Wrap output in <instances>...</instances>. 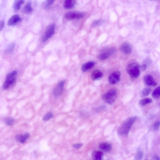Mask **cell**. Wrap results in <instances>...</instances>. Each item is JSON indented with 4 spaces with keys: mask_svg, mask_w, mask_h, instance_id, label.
Returning <instances> with one entry per match:
<instances>
[{
    "mask_svg": "<svg viewBox=\"0 0 160 160\" xmlns=\"http://www.w3.org/2000/svg\"><path fill=\"white\" fill-rule=\"evenodd\" d=\"M55 28V24L54 23H52L48 27L42 37V40L43 42H46L54 35Z\"/></svg>",
    "mask_w": 160,
    "mask_h": 160,
    "instance_id": "5b68a950",
    "label": "cell"
},
{
    "mask_svg": "<svg viewBox=\"0 0 160 160\" xmlns=\"http://www.w3.org/2000/svg\"><path fill=\"white\" fill-rule=\"evenodd\" d=\"M33 9L31 3L30 2L27 3L23 9V13L25 14H30L32 12Z\"/></svg>",
    "mask_w": 160,
    "mask_h": 160,
    "instance_id": "d6986e66",
    "label": "cell"
},
{
    "mask_svg": "<svg viewBox=\"0 0 160 160\" xmlns=\"http://www.w3.org/2000/svg\"><path fill=\"white\" fill-rule=\"evenodd\" d=\"M95 62L93 61H90L84 64L82 66L81 69L83 72H86L94 67Z\"/></svg>",
    "mask_w": 160,
    "mask_h": 160,
    "instance_id": "2e32d148",
    "label": "cell"
},
{
    "mask_svg": "<svg viewBox=\"0 0 160 160\" xmlns=\"http://www.w3.org/2000/svg\"></svg>",
    "mask_w": 160,
    "mask_h": 160,
    "instance_id": "8d00e7d4",
    "label": "cell"
},
{
    "mask_svg": "<svg viewBox=\"0 0 160 160\" xmlns=\"http://www.w3.org/2000/svg\"><path fill=\"white\" fill-rule=\"evenodd\" d=\"M23 135L19 134L17 135L16 137V140L19 142H20L22 136Z\"/></svg>",
    "mask_w": 160,
    "mask_h": 160,
    "instance_id": "1f68e13d",
    "label": "cell"
},
{
    "mask_svg": "<svg viewBox=\"0 0 160 160\" xmlns=\"http://www.w3.org/2000/svg\"><path fill=\"white\" fill-rule=\"evenodd\" d=\"M76 0H65L64 3V7L67 9H71L74 7Z\"/></svg>",
    "mask_w": 160,
    "mask_h": 160,
    "instance_id": "5bb4252c",
    "label": "cell"
},
{
    "mask_svg": "<svg viewBox=\"0 0 160 160\" xmlns=\"http://www.w3.org/2000/svg\"><path fill=\"white\" fill-rule=\"evenodd\" d=\"M14 123V119L11 118H8L5 120V123L8 126H12L13 125Z\"/></svg>",
    "mask_w": 160,
    "mask_h": 160,
    "instance_id": "d4e9b609",
    "label": "cell"
},
{
    "mask_svg": "<svg viewBox=\"0 0 160 160\" xmlns=\"http://www.w3.org/2000/svg\"><path fill=\"white\" fill-rule=\"evenodd\" d=\"M55 0H47V5L49 6L51 5L54 2Z\"/></svg>",
    "mask_w": 160,
    "mask_h": 160,
    "instance_id": "4dcf8cb0",
    "label": "cell"
},
{
    "mask_svg": "<svg viewBox=\"0 0 160 160\" xmlns=\"http://www.w3.org/2000/svg\"><path fill=\"white\" fill-rule=\"evenodd\" d=\"M17 75V71L16 70L8 74L3 85L4 89L5 90L9 89L16 82Z\"/></svg>",
    "mask_w": 160,
    "mask_h": 160,
    "instance_id": "277c9868",
    "label": "cell"
},
{
    "mask_svg": "<svg viewBox=\"0 0 160 160\" xmlns=\"http://www.w3.org/2000/svg\"><path fill=\"white\" fill-rule=\"evenodd\" d=\"M152 100L150 98H143L140 101V104L142 106H144L147 104L151 103Z\"/></svg>",
    "mask_w": 160,
    "mask_h": 160,
    "instance_id": "ffe728a7",
    "label": "cell"
},
{
    "mask_svg": "<svg viewBox=\"0 0 160 160\" xmlns=\"http://www.w3.org/2000/svg\"><path fill=\"white\" fill-rule=\"evenodd\" d=\"M143 157V153L140 151H138L136 155V158L137 160H141Z\"/></svg>",
    "mask_w": 160,
    "mask_h": 160,
    "instance_id": "4316f807",
    "label": "cell"
},
{
    "mask_svg": "<svg viewBox=\"0 0 160 160\" xmlns=\"http://www.w3.org/2000/svg\"><path fill=\"white\" fill-rule=\"evenodd\" d=\"M152 96L155 99L160 97V86L154 90L152 94Z\"/></svg>",
    "mask_w": 160,
    "mask_h": 160,
    "instance_id": "44dd1931",
    "label": "cell"
},
{
    "mask_svg": "<svg viewBox=\"0 0 160 160\" xmlns=\"http://www.w3.org/2000/svg\"><path fill=\"white\" fill-rule=\"evenodd\" d=\"M104 22L103 20H98L94 21L92 24V27H95L100 26Z\"/></svg>",
    "mask_w": 160,
    "mask_h": 160,
    "instance_id": "603a6c76",
    "label": "cell"
},
{
    "mask_svg": "<svg viewBox=\"0 0 160 160\" xmlns=\"http://www.w3.org/2000/svg\"><path fill=\"white\" fill-rule=\"evenodd\" d=\"M144 80L145 84L150 87H154L157 85V83L151 75H145L144 78Z\"/></svg>",
    "mask_w": 160,
    "mask_h": 160,
    "instance_id": "8fae6325",
    "label": "cell"
},
{
    "mask_svg": "<svg viewBox=\"0 0 160 160\" xmlns=\"http://www.w3.org/2000/svg\"><path fill=\"white\" fill-rule=\"evenodd\" d=\"M121 73L119 71H116L112 73L109 76L108 80L112 84L117 83L120 80Z\"/></svg>",
    "mask_w": 160,
    "mask_h": 160,
    "instance_id": "ba28073f",
    "label": "cell"
},
{
    "mask_svg": "<svg viewBox=\"0 0 160 160\" xmlns=\"http://www.w3.org/2000/svg\"><path fill=\"white\" fill-rule=\"evenodd\" d=\"M136 119V117H133L127 119L119 128V134L122 136L127 135Z\"/></svg>",
    "mask_w": 160,
    "mask_h": 160,
    "instance_id": "6da1fadb",
    "label": "cell"
},
{
    "mask_svg": "<svg viewBox=\"0 0 160 160\" xmlns=\"http://www.w3.org/2000/svg\"><path fill=\"white\" fill-rule=\"evenodd\" d=\"M84 16V14L81 12H71L66 13L65 17L67 20H72L82 19Z\"/></svg>",
    "mask_w": 160,
    "mask_h": 160,
    "instance_id": "8992f818",
    "label": "cell"
},
{
    "mask_svg": "<svg viewBox=\"0 0 160 160\" xmlns=\"http://www.w3.org/2000/svg\"><path fill=\"white\" fill-rule=\"evenodd\" d=\"M14 48V45L12 44L9 47L7 51V52H11L13 51Z\"/></svg>",
    "mask_w": 160,
    "mask_h": 160,
    "instance_id": "f1b7e54d",
    "label": "cell"
},
{
    "mask_svg": "<svg viewBox=\"0 0 160 160\" xmlns=\"http://www.w3.org/2000/svg\"><path fill=\"white\" fill-rule=\"evenodd\" d=\"M117 93L116 90H111L102 96V99L105 103L112 104L116 100Z\"/></svg>",
    "mask_w": 160,
    "mask_h": 160,
    "instance_id": "3957f363",
    "label": "cell"
},
{
    "mask_svg": "<svg viewBox=\"0 0 160 160\" xmlns=\"http://www.w3.org/2000/svg\"><path fill=\"white\" fill-rule=\"evenodd\" d=\"M115 52V49L113 48H108L102 52L98 55V59L102 61L105 60L113 55Z\"/></svg>",
    "mask_w": 160,
    "mask_h": 160,
    "instance_id": "52a82bcc",
    "label": "cell"
},
{
    "mask_svg": "<svg viewBox=\"0 0 160 160\" xmlns=\"http://www.w3.org/2000/svg\"><path fill=\"white\" fill-rule=\"evenodd\" d=\"M82 146V144H74L73 146L75 148L78 149L80 148Z\"/></svg>",
    "mask_w": 160,
    "mask_h": 160,
    "instance_id": "f546056e",
    "label": "cell"
},
{
    "mask_svg": "<svg viewBox=\"0 0 160 160\" xmlns=\"http://www.w3.org/2000/svg\"><path fill=\"white\" fill-rule=\"evenodd\" d=\"M24 0H15L13 4V9L16 11H18L24 3Z\"/></svg>",
    "mask_w": 160,
    "mask_h": 160,
    "instance_id": "ac0fdd59",
    "label": "cell"
},
{
    "mask_svg": "<svg viewBox=\"0 0 160 160\" xmlns=\"http://www.w3.org/2000/svg\"><path fill=\"white\" fill-rule=\"evenodd\" d=\"M5 25L4 22L3 20H2L1 21V23H0V30L2 31L4 28Z\"/></svg>",
    "mask_w": 160,
    "mask_h": 160,
    "instance_id": "d6a6232c",
    "label": "cell"
},
{
    "mask_svg": "<svg viewBox=\"0 0 160 160\" xmlns=\"http://www.w3.org/2000/svg\"><path fill=\"white\" fill-rule=\"evenodd\" d=\"M147 67V65L146 64H144L142 66H140V69L142 71H145Z\"/></svg>",
    "mask_w": 160,
    "mask_h": 160,
    "instance_id": "836d02e7",
    "label": "cell"
},
{
    "mask_svg": "<svg viewBox=\"0 0 160 160\" xmlns=\"http://www.w3.org/2000/svg\"><path fill=\"white\" fill-rule=\"evenodd\" d=\"M126 69L129 75L132 78H137L140 75V66L137 63L133 62L129 64Z\"/></svg>",
    "mask_w": 160,
    "mask_h": 160,
    "instance_id": "7a4b0ae2",
    "label": "cell"
},
{
    "mask_svg": "<svg viewBox=\"0 0 160 160\" xmlns=\"http://www.w3.org/2000/svg\"><path fill=\"white\" fill-rule=\"evenodd\" d=\"M151 91V89L149 88H146L144 89L141 92V96L142 97H144L149 95Z\"/></svg>",
    "mask_w": 160,
    "mask_h": 160,
    "instance_id": "7402d4cb",
    "label": "cell"
},
{
    "mask_svg": "<svg viewBox=\"0 0 160 160\" xmlns=\"http://www.w3.org/2000/svg\"><path fill=\"white\" fill-rule=\"evenodd\" d=\"M22 20L19 15H16L12 16L8 20V25L9 26H13L16 25Z\"/></svg>",
    "mask_w": 160,
    "mask_h": 160,
    "instance_id": "7c38bea8",
    "label": "cell"
},
{
    "mask_svg": "<svg viewBox=\"0 0 160 160\" xmlns=\"http://www.w3.org/2000/svg\"><path fill=\"white\" fill-rule=\"evenodd\" d=\"M160 126V121H157L154 125V129L155 130H158Z\"/></svg>",
    "mask_w": 160,
    "mask_h": 160,
    "instance_id": "83f0119b",
    "label": "cell"
},
{
    "mask_svg": "<svg viewBox=\"0 0 160 160\" xmlns=\"http://www.w3.org/2000/svg\"><path fill=\"white\" fill-rule=\"evenodd\" d=\"M150 1H156V0H150Z\"/></svg>",
    "mask_w": 160,
    "mask_h": 160,
    "instance_id": "d590c367",
    "label": "cell"
},
{
    "mask_svg": "<svg viewBox=\"0 0 160 160\" xmlns=\"http://www.w3.org/2000/svg\"><path fill=\"white\" fill-rule=\"evenodd\" d=\"M100 149L104 151L109 152L112 150V147L111 144L108 143H103L99 145Z\"/></svg>",
    "mask_w": 160,
    "mask_h": 160,
    "instance_id": "9a60e30c",
    "label": "cell"
},
{
    "mask_svg": "<svg viewBox=\"0 0 160 160\" xmlns=\"http://www.w3.org/2000/svg\"><path fill=\"white\" fill-rule=\"evenodd\" d=\"M65 81L60 82L56 85L53 91V94L55 97H58L62 94L64 89Z\"/></svg>",
    "mask_w": 160,
    "mask_h": 160,
    "instance_id": "9c48e42d",
    "label": "cell"
},
{
    "mask_svg": "<svg viewBox=\"0 0 160 160\" xmlns=\"http://www.w3.org/2000/svg\"><path fill=\"white\" fill-rule=\"evenodd\" d=\"M121 52L126 55H129L132 52V48L131 45L127 42L122 44L120 47Z\"/></svg>",
    "mask_w": 160,
    "mask_h": 160,
    "instance_id": "30bf717a",
    "label": "cell"
},
{
    "mask_svg": "<svg viewBox=\"0 0 160 160\" xmlns=\"http://www.w3.org/2000/svg\"><path fill=\"white\" fill-rule=\"evenodd\" d=\"M53 115L51 112H49L46 114L43 118L44 121H47L53 118Z\"/></svg>",
    "mask_w": 160,
    "mask_h": 160,
    "instance_id": "cb8c5ba5",
    "label": "cell"
},
{
    "mask_svg": "<svg viewBox=\"0 0 160 160\" xmlns=\"http://www.w3.org/2000/svg\"><path fill=\"white\" fill-rule=\"evenodd\" d=\"M92 156L94 160H101L103 158V154L100 151H95L93 152Z\"/></svg>",
    "mask_w": 160,
    "mask_h": 160,
    "instance_id": "e0dca14e",
    "label": "cell"
},
{
    "mask_svg": "<svg viewBox=\"0 0 160 160\" xmlns=\"http://www.w3.org/2000/svg\"><path fill=\"white\" fill-rule=\"evenodd\" d=\"M153 159L160 160V157L158 156H155L153 157Z\"/></svg>",
    "mask_w": 160,
    "mask_h": 160,
    "instance_id": "e575fe53",
    "label": "cell"
},
{
    "mask_svg": "<svg viewBox=\"0 0 160 160\" xmlns=\"http://www.w3.org/2000/svg\"><path fill=\"white\" fill-rule=\"evenodd\" d=\"M30 135L29 133H27L23 135L20 142L22 143H23L25 142L29 137Z\"/></svg>",
    "mask_w": 160,
    "mask_h": 160,
    "instance_id": "484cf974",
    "label": "cell"
},
{
    "mask_svg": "<svg viewBox=\"0 0 160 160\" xmlns=\"http://www.w3.org/2000/svg\"><path fill=\"white\" fill-rule=\"evenodd\" d=\"M103 76L102 72L98 69L93 71L91 74V78L94 80H99L101 79Z\"/></svg>",
    "mask_w": 160,
    "mask_h": 160,
    "instance_id": "4fadbf2b",
    "label": "cell"
}]
</instances>
